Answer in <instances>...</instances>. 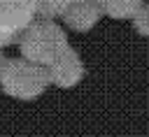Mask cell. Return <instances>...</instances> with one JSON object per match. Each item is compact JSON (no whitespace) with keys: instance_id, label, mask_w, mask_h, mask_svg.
I'll return each instance as SVG.
<instances>
[{"instance_id":"cell-1","label":"cell","mask_w":149,"mask_h":137,"mask_svg":"<svg viewBox=\"0 0 149 137\" xmlns=\"http://www.w3.org/2000/svg\"><path fill=\"white\" fill-rule=\"evenodd\" d=\"M47 65L33 63L28 58H7L0 72V88L14 100H35L49 86Z\"/></svg>"},{"instance_id":"cell-2","label":"cell","mask_w":149,"mask_h":137,"mask_svg":"<svg viewBox=\"0 0 149 137\" xmlns=\"http://www.w3.org/2000/svg\"><path fill=\"white\" fill-rule=\"evenodd\" d=\"M16 44L21 49L23 58H28L33 63H40V65L51 63L63 49L70 46L65 30L58 23H54L51 19L33 21L23 33H19Z\"/></svg>"},{"instance_id":"cell-3","label":"cell","mask_w":149,"mask_h":137,"mask_svg":"<svg viewBox=\"0 0 149 137\" xmlns=\"http://www.w3.org/2000/svg\"><path fill=\"white\" fill-rule=\"evenodd\" d=\"M47 72H49V81L58 88H72L84 79V63L79 58V53L68 46L63 49L51 63H47Z\"/></svg>"},{"instance_id":"cell-4","label":"cell","mask_w":149,"mask_h":137,"mask_svg":"<svg viewBox=\"0 0 149 137\" xmlns=\"http://www.w3.org/2000/svg\"><path fill=\"white\" fill-rule=\"evenodd\" d=\"M37 16L33 0H0V30L19 37Z\"/></svg>"},{"instance_id":"cell-5","label":"cell","mask_w":149,"mask_h":137,"mask_svg":"<svg viewBox=\"0 0 149 137\" xmlns=\"http://www.w3.org/2000/svg\"><path fill=\"white\" fill-rule=\"evenodd\" d=\"M65 26L72 28L74 33H88L102 16L100 2L98 0H70L65 12L61 14Z\"/></svg>"},{"instance_id":"cell-6","label":"cell","mask_w":149,"mask_h":137,"mask_svg":"<svg viewBox=\"0 0 149 137\" xmlns=\"http://www.w3.org/2000/svg\"><path fill=\"white\" fill-rule=\"evenodd\" d=\"M98 2H100L102 14H107V16H112V19H119V21L133 19L135 12H137L140 5H142V0H98Z\"/></svg>"},{"instance_id":"cell-7","label":"cell","mask_w":149,"mask_h":137,"mask_svg":"<svg viewBox=\"0 0 149 137\" xmlns=\"http://www.w3.org/2000/svg\"><path fill=\"white\" fill-rule=\"evenodd\" d=\"M35 2V9L42 19H54V16H61L65 12V7L70 5V0H33Z\"/></svg>"},{"instance_id":"cell-8","label":"cell","mask_w":149,"mask_h":137,"mask_svg":"<svg viewBox=\"0 0 149 137\" xmlns=\"http://www.w3.org/2000/svg\"><path fill=\"white\" fill-rule=\"evenodd\" d=\"M133 28H135L137 35L149 37V5H144V2L140 5V9L133 16Z\"/></svg>"},{"instance_id":"cell-9","label":"cell","mask_w":149,"mask_h":137,"mask_svg":"<svg viewBox=\"0 0 149 137\" xmlns=\"http://www.w3.org/2000/svg\"><path fill=\"white\" fill-rule=\"evenodd\" d=\"M14 42H16V35H12V33H7V30H0V49L12 46Z\"/></svg>"},{"instance_id":"cell-10","label":"cell","mask_w":149,"mask_h":137,"mask_svg":"<svg viewBox=\"0 0 149 137\" xmlns=\"http://www.w3.org/2000/svg\"><path fill=\"white\" fill-rule=\"evenodd\" d=\"M5 60H7V58L2 56V49H0V72H2V67H5Z\"/></svg>"}]
</instances>
